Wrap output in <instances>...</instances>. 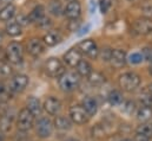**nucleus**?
<instances>
[{
    "label": "nucleus",
    "mask_w": 152,
    "mask_h": 141,
    "mask_svg": "<svg viewBox=\"0 0 152 141\" xmlns=\"http://www.w3.org/2000/svg\"><path fill=\"white\" fill-rule=\"evenodd\" d=\"M80 76L73 72V71H65L59 78H58V84L59 88L64 93H72L79 87L80 83Z\"/></svg>",
    "instance_id": "1"
},
{
    "label": "nucleus",
    "mask_w": 152,
    "mask_h": 141,
    "mask_svg": "<svg viewBox=\"0 0 152 141\" xmlns=\"http://www.w3.org/2000/svg\"><path fill=\"white\" fill-rule=\"evenodd\" d=\"M119 87L127 93L134 91L140 84V76L136 72H125L118 78Z\"/></svg>",
    "instance_id": "2"
},
{
    "label": "nucleus",
    "mask_w": 152,
    "mask_h": 141,
    "mask_svg": "<svg viewBox=\"0 0 152 141\" xmlns=\"http://www.w3.org/2000/svg\"><path fill=\"white\" fill-rule=\"evenodd\" d=\"M6 59L12 64H19L23 62L24 58V47L18 42H12L8 44L6 51H5Z\"/></svg>",
    "instance_id": "3"
},
{
    "label": "nucleus",
    "mask_w": 152,
    "mask_h": 141,
    "mask_svg": "<svg viewBox=\"0 0 152 141\" xmlns=\"http://www.w3.org/2000/svg\"><path fill=\"white\" fill-rule=\"evenodd\" d=\"M33 123H34V116L31 114V111L27 108H23L19 111L18 119H17L18 129L23 132H27L33 127Z\"/></svg>",
    "instance_id": "4"
},
{
    "label": "nucleus",
    "mask_w": 152,
    "mask_h": 141,
    "mask_svg": "<svg viewBox=\"0 0 152 141\" xmlns=\"http://www.w3.org/2000/svg\"><path fill=\"white\" fill-rule=\"evenodd\" d=\"M45 72L50 77L59 78L65 72V67H64V64L61 63L60 59H58L56 57H51L45 63Z\"/></svg>",
    "instance_id": "5"
},
{
    "label": "nucleus",
    "mask_w": 152,
    "mask_h": 141,
    "mask_svg": "<svg viewBox=\"0 0 152 141\" xmlns=\"http://www.w3.org/2000/svg\"><path fill=\"white\" fill-rule=\"evenodd\" d=\"M77 47L81 52V55H85V56H87L88 58H92V59H96L99 55V49H98L96 42L92 40V39L81 40L77 45Z\"/></svg>",
    "instance_id": "6"
},
{
    "label": "nucleus",
    "mask_w": 152,
    "mask_h": 141,
    "mask_svg": "<svg viewBox=\"0 0 152 141\" xmlns=\"http://www.w3.org/2000/svg\"><path fill=\"white\" fill-rule=\"evenodd\" d=\"M69 116H70V120L72 121V123H76L79 126L87 123L90 120V116L87 115V113L81 107V105H75L71 107L70 111H69Z\"/></svg>",
    "instance_id": "7"
},
{
    "label": "nucleus",
    "mask_w": 152,
    "mask_h": 141,
    "mask_svg": "<svg viewBox=\"0 0 152 141\" xmlns=\"http://www.w3.org/2000/svg\"><path fill=\"white\" fill-rule=\"evenodd\" d=\"M53 122L48 119V117H40L37 123H36V132L38 134L39 138L41 139H46V138H50L53 133Z\"/></svg>",
    "instance_id": "8"
},
{
    "label": "nucleus",
    "mask_w": 152,
    "mask_h": 141,
    "mask_svg": "<svg viewBox=\"0 0 152 141\" xmlns=\"http://www.w3.org/2000/svg\"><path fill=\"white\" fill-rule=\"evenodd\" d=\"M133 31L137 35L146 36L152 33V18H148V17H142L138 18L133 22L132 25Z\"/></svg>",
    "instance_id": "9"
},
{
    "label": "nucleus",
    "mask_w": 152,
    "mask_h": 141,
    "mask_svg": "<svg viewBox=\"0 0 152 141\" xmlns=\"http://www.w3.org/2000/svg\"><path fill=\"white\" fill-rule=\"evenodd\" d=\"M28 77L24 73H18V75H14L10 82V89L11 91H14V93H21L26 89V87L28 85Z\"/></svg>",
    "instance_id": "10"
},
{
    "label": "nucleus",
    "mask_w": 152,
    "mask_h": 141,
    "mask_svg": "<svg viewBox=\"0 0 152 141\" xmlns=\"http://www.w3.org/2000/svg\"><path fill=\"white\" fill-rule=\"evenodd\" d=\"M64 14L70 20H77L81 14V5L78 0H71L64 8Z\"/></svg>",
    "instance_id": "11"
},
{
    "label": "nucleus",
    "mask_w": 152,
    "mask_h": 141,
    "mask_svg": "<svg viewBox=\"0 0 152 141\" xmlns=\"http://www.w3.org/2000/svg\"><path fill=\"white\" fill-rule=\"evenodd\" d=\"M81 57H83V55H81V52L78 50V47H71L65 55H64V62L69 65V67H71V68H76L77 65H78V63L81 61Z\"/></svg>",
    "instance_id": "12"
},
{
    "label": "nucleus",
    "mask_w": 152,
    "mask_h": 141,
    "mask_svg": "<svg viewBox=\"0 0 152 141\" xmlns=\"http://www.w3.org/2000/svg\"><path fill=\"white\" fill-rule=\"evenodd\" d=\"M27 51L31 56L33 57H39L40 55H42L45 52V44L41 39L38 38H32L28 43H27Z\"/></svg>",
    "instance_id": "13"
},
{
    "label": "nucleus",
    "mask_w": 152,
    "mask_h": 141,
    "mask_svg": "<svg viewBox=\"0 0 152 141\" xmlns=\"http://www.w3.org/2000/svg\"><path fill=\"white\" fill-rule=\"evenodd\" d=\"M44 109L50 114V115H58L59 111L61 110V102L54 96H50L45 100L44 102Z\"/></svg>",
    "instance_id": "14"
},
{
    "label": "nucleus",
    "mask_w": 152,
    "mask_h": 141,
    "mask_svg": "<svg viewBox=\"0 0 152 141\" xmlns=\"http://www.w3.org/2000/svg\"><path fill=\"white\" fill-rule=\"evenodd\" d=\"M110 62L112 64V67L119 69V68H123L126 62H127V57H126V52L120 50V49H115L112 50V53H111V58H110Z\"/></svg>",
    "instance_id": "15"
},
{
    "label": "nucleus",
    "mask_w": 152,
    "mask_h": 141,
    "mask_svg": "<svg viewBox=\"0 0 152 141\" xmlns=\"http://www.w3.org/2000/svg\"><path fill=\"white\" fill-rule=\"evenodd\" d=\"M81 107L85 109V111L87 113V115L91 117V116H94L98 111V102L94 97H91V96H86L83 102H81Z\"/></svg>",
    "instance_id": "16"
},
{
    "label": "nucleus",
    "mask_w": 152,
    "mask_h": 141,
    "mask_svg": "<svg viewBox=\"0 0 152 141\" xmlns=\"http://www.w3.org/2000/svg\"><path fill=\"white\" fill-rule=\"evenodd\" d=\"M26 108L31 111V114L33 116H38L41 114V110H42V107L40 105V101L39 99L34 97V96H30L26 101Z\"/></svg>",
    "instance_id": "17"
},
{
    "label": "nucleus",
    "mask_w": 152,
    "mask_h": 141,
    "mask_svg": "<svg viewBox=\"0 0 152 141\" xmlns=\"http://www.w3.org/2000/svg\"><path fill=\"white\" fill-rule=\"evenodd\" d=\"M53 126L59 131H70L72 128V121L66 116H57L54 119Z\"/></svg>",
    "instance_id": "18"
},
{
    "label": "nucleus",
    "mask_w": 152,
    "mask_h": 141,
    "mask_svg": "<svg viewBox=\"0 0 152 141\" xmlns=\"http://www.w3.org/2000/svg\"><path fill=\"white\" fill-rule=\"evenodd\" d=\"M15 6L12 4L5 5L2 8H0V20L1 22H8L15 16Z\"/></svg>",
    "instance_id": "19"
},
{
    "label": "nucleus",
    "mask_w": 152,
    "mask_h": 141,
    "mask_svg": "<svg viewBox=\"0 0 152 141\" xmlns=\"http://www.w3.org/2000/svg\"><path fill=\"white\" fill-rule=\"evenodd\" d=\"M27 17H28L30 23H37V24H38L39 22L45 17V7H44L42 5H37V6L30 12V14H28Z\"/></svg>",
    "instance_id": "20"
},
{
    "label": "nucleus",
    "mask_w": 152,
    "mask_h": 141,
    "mask_svg": "<svg viewBox=\"0 0 152 141\" xmlns=\"http://www.w3.org/2000/svg\"><path fill=\"white\" fill-rule=\"evenodd\" d=\"M136 116H137V120L140 121L142 123H144V122H149L152 117V108L142 106L140 108L137 109Z\"/></svg>",
    "instance_id": "21"
},
{
    "label": "nucleus",
    "mask_w": 152,
    "mask_h": 141,
    "mask_svg": "<svg viewBox=\"0 0 152 141\" xmlns=\"http://www.w3.org/2000/svg\"><path fill=\"white\" fill-rule=\"evenodd\" d=\"M60 40H61V36L59 35L58 32H56V31L47 32L46 35L44 36V38H42L44 44L47 45V46H54L58 43H60Z\"/></svg>",
    "instance_id": "22"
},
{
    "label": "nucleus",
    "mask_w": 152,
    "mask_h": 141,
    "mask_svg": "<svg viewBox=\"0 0 152 141\" xmlns=\"http://www.w3.org/2000/svg\"><path fill=\"white\" fill-rule=\"evenodd\" d=\"M76 69H77V73H78L79 76H83V77H88L90 73L93 71L92 70V65H91L87 61H85V59H81V61L78 63Z\"/></svg>",
    "instance_id": "23"
},
{
    "label": "nucleus",
    "mask_w": 152,
    "mask_h": 141,
    "mask_svg": "<svg viewBox=\"0 0 152 141\" xmlns=\"http://www.w3.org/2000/svg\"><path fill=\"white\" fill-rule=\"evenodd\" d=\"M5 31H6L7 35L11 36V37H17V36L21 35L23 27H21L17 22H11V23H8V24L6 25Z\"/></svg>",
    "instance_id": "24"
},
{
    "label": "nucleus",
    "mask_w": 152,
    "mask_h": 141,
    "mask_svg": "<svg viewBox=\"0 0 152 141\" xmlns=\"http://www.w3.org/2000/svg\"><path fill=\"white\" fill-rule=\"evenodd\" d=\"M107 100H109V102L112 106H120L124 102V96H123L121 91H119V90H112L107 95Z\"/></svg>",
    "instance_id": "25"
},
{
    "label": "nucleus",
    "mask_w": 152,
    "mask_h": 141,
    "mask_svg": "<svg viewBox=\"0 0 152 141\" xmlns=\"http://www.w3.org/2000/svg\"><path fill=\"white\" fill-rule=\"evenodd\" d=\"M48 11H50L51 14H53L56 17H59L64 13V7H63V5L59 0H52L48 5Z\"/></svg>",
    "instance_id": "26"
},
{
    "label": "nucleus",
    "mask_w": 152,
    "mask_h": 141,
    "mask_svg": "<svg viewBox=\"0 0 152 141\" xmlns=\"http://www.w3.org/2000/svg\"><path fill=\"white\" fill-rule=\"evenodd\" d=\"M136 134H140L144 135L146 138H152V123L150 122H144L140 123L137 128H136Z\"/></svg>",
    "instance_id": "27"
},
{
    "label": "nucleus",
    "mask_w": 152,
    "mask_h": 141,
    "mask_svg": "<svg viewBox=\"0 0 152 141\" xmlns=\"http://www.w3.org/2000/svg\"><path fill=\"white\" fill-rule=\"evenodd\" d=\"M88 82L92 84V85H102L103 83H105V76L98 71H92L90 73V76L87 77Z\"/></svg>",
    "instance_id": "28"
},
{
    "label": "nucleus",
    "mask_w": 152,
    "mask_h": 141,
    "mask_svg": "<svg viewBox=\"0 0 152 141\" xmlns=\"http://www.w3.org/2000/svg\"><path fill=\"white\" fill-rule=\"evenodd\" d=\"M11 99V89L5 83L0 82V102H6Z\"/></svg>",
    "instance_id": "29"
},
{
    "label": "nucleus",
    "mask_w": 152,
    "mask_h": 141,
    "mask_svg": "<svg viewBox=\"0 0 152 141\" xmlns=\"http://www.w3.org/2000/svg\"><path fill=\"white\" fill-rule=\"evenodd\" d=\"M11 125H12V119L7 115H2L0 119V131L4 133H7L11 131Z\"/></svg>",
    "instance_id": "30"
},
{
    "label": "nucleus",
    "mask_w": 152,
    "mask_h": 141,
    "mask_svg": "<svg viewBox=\"0 0 152 141\" xmlns=\"http://www.w3.org/2000/svg\"><path fill=\"white\" fill-rule=\"evenodd\" d=\"M143 61H144V57H143V55L140 52H133L129 57V62L131 64H140Z\"/></svg>",
    "instance_id": "31"
},
{
    "label": "nucleus",
    "mask_w": 152,
    "mask_h": 141,
    "mask_svg": "<svg viewBox=\"0 0 152 141\" xmlns=\"http://www.w3.org/2000/svg\"><path fill=\"white\" fill-rule=\"evenodd\" d=\"M12 73V68L7 62H0V75L10 76Z\"/></svg>",
    "instance_id": "32"
},
{
    "label": "nucleus",
    "mask_w": 152,
    "mask_h": 141,
    "mask_svg": "<svg viewBox=\"0 0 152 141\" xmlns=\"http://www.w3.org/2000/svg\"><path fill=\"white\" fill-rule=\"evenodd\" d=\"M99 7H100V11H102L103 14L107 13L109 10L112 7V0H100Z\"/></svg>",
    "instance_id": "33"
},
{
    "label": "nucleus",
    "mask_w": 152,
    "mask_h": 141,
    "mask_svg": "<svg viewBox=\"0 0 152 141\" xmlns=\"http://www.w3.org/2000/svg\"><path fill=\"white\" fill-rule=\"evenodd\" d=\"M123 110L126 113V114H132L136 111V105L134 102L132 101H126V102H123Z\"/></svg>",
    "instance_id": "34"
},
{
    "label": "nucleus",
    "mask_w": 152,
    "mask_h": 141,
    "mask_svg": "<svg viewBox=\"0 0 152 141\" xmlns=\"http://www.w3.org/2000/svg\"><path fill=\"white\" fill-rule=\"evenodd\" d=\"M111 53H112V50L105 47V49H103V50H99L98 57H100V58H102L103 61H105V62H109L110 58H111Z\"/></svg>",
    "instance_id": "35"
},
{
    "label": "nucleus",
    "mask_w": 152,
    "mask_h": 141,
    "mask_svg": "<svg viewBox=\"0 0 152 141\" xmlns=\"http://www.w3.org/2000/svg\"><path fill=\"white\" fill-rule=\"evenodd\" d=\"M140 102H142L143 106L152 108V95H150L149 93L142 95V96H140Z\"/></svg>",
    "instance_id": "36"
},
{
    "label": "nucleus",
    "mask_w": 152,
    "mask_h": 141,
    "mask_svg": "<svg viewBox=\"0 0 152 141\" xmlns=\"http://www.w3.org/2000/svg\"><path fill=\"white\" fill-rule=\"evenodd\" d=\"M39 27H41V29H45V30H47V29H50L51 27V25H52V23H51V19L50 18H46V17H44L40 22L38 23Z\"/></svg>",
    "instance_id": "37"
},
{
    "label": "nucleus",
    "mask_w": 152,
    "mask_h": 141,
    "mask_svg": "<svg viewBox=\"0 0 152 141\" xmlns=\"http://www.w3.org/2000/svg\"><path fill=\"white\" fill-rule=\"evenodd\" d=\"M142 55H143L144 59H146L150 63H152V47H145L143 50V53Z\"/></svg>",
    "instance_id": "38"
},
{
    "label": "nucleus",
    "mask_w": 152,
    "mask_h": 141,
    "mask_svg": "<svg viewBox=\"0 0 152 141\" xmlns=\"http://www.w3.org/2000/svg\"><path fill=\"white\" fill-rule=\"evenodd\" d=\"M21 27L23 26H26L28 23H30V20H28V17H25V16H19L18 18H17V20H15Z\"/></svg>",
    "instance_id": "39"
},
{
    "label": "nucleus",
    "mask_w": 152,
    "mask_h": 141,
    "mask_svg": "<svg viewBox=\"0 0 152 141\" xmlns=\"http://www.w3.org/2000/svg\"><path fill=\"white\" fill-rule=\"evenodd\" d=\"M144 13H145L144 17L151 18L152 17V6H146V7H144Z\"/></svg>",
    "instance_id": "40"
},
{
    "label": "nucleus",
    "mask_w": 152,
    "mask_h": 141,
    "mask_svg": "<svg viewBox=\"0 0 152 141\" xmlns=\"http://www.w3.org/2000/svg\"><path fill=\"white\" fill-rule=\"evenodd\" d=\"M133 141H150L149 138H146V137H144V135H140V134H136V137H134V140Z\"/></svg>",
    "instance_id": "41"
},
{
    "label": "nucleus",
    "mask_w": 152,
    "mask_h": 141,
    "mask_svg": "<svg viewBox=\"0 0 152 141\" xmlns=\"http://www.w3.org/2000/svg\"><path fill=\"white\" fill-rule=\"evenodd\" d=\"M146 90H148V93H149L150 95H152V83H150V84L146 87Z\"/></svg>",
    "instance_id": "42"
},
{
    "label": "nucleus",
    "mask_w": 152,
    "mask_h": 141,
    "mask_svg": "<svg viewBox=\"0 0 152 141\" xmlns=\"http://www.w3.org/2000/svg\"><path fill=\"white\" fill-rule=\"evenodd\" d=\"M2 39H4V36H2V33L0 32V45H1V42H2Z\"/></svg>",
    "instance_id": "43"
},
{
    "label": "nucleus",
    "mask_w": 152,
    "mask_h": 141,
    "mask_svg": "<svg viewBox=\"0 0 152 141\" xmlns=\"http://www.w3.org/2000/svg\"><path fill=\"white\" fill-rule=\"evenodd\" d=\"M66 141H79L78 139H75V138H71V139H67Z\"/></svg>",
    "instance_id": "44"
},
{
    "label": "nucleus",
    "mask_w": 152,
    "mask_h": 141,
    "mask_svg": "<svg viewBox=\"0 0 152 141\" xmlns=\"http://www.w3.org/2000/svg\"><path fill=\"white\" fill-rule=\"evenodd\" d=\"M149 72L152 75V63H151V65H150V68H149Z\"/></svg>",
    "instance_id": "45"
},
{
    "label": "nucleus",
    "mask_w": 152,
    "mask_h": 141,
    "mask_svg": "<svg viewBox=\"0 0 152 141\" xmlns=\"http://www.w3.org/2000/svg\"><path fill=\"white\" fill-rule=\"evenodd\" d=\"M119 141H132L131 139H121V140H119Z\"/></svg>",
    "instance_id": "46"
},
{
    "label": "nucleus",
    "mask_w": 152,
    "mask_h": 141,
    "mask_svg": "<svg viewBox=\"0 0 152 141\" xmlns=\"http://www.w3.org/2000/svg\"><path fill=\"white\" fill-rule=\"evenodd\" d=\"M2 1H5V2H7V4H10L11 1H13V0H2Z\"/></svg>",
    "instance_id": "47"
},
{
    "label": "nucleus",
    "mask_w": 152,
    "mask_h": 141,
    "mask_svg": "<svg viewBox=\"0 0 152 141\" xmlns=\"http://www.w3.org/2000/svg\"><path fill=\"white\" fill-rule=\"evenodd\" d=\"M130 1H133V0H130Z\"/></svg>",
    "instance_id": "48"
},
{
    "label": "nucleus",
    "mask_w": 152,
    "mask_h": 141,
    "mask_svg": "<svg viewBox=\"0 0 152 141\" xmlns=\"http://www.w3.org/2000/svg\"><path fill=\"white\" fill-rule=\"evenodd\" d=\"M70 1H71V0H70Z\"/></svg>",
    "instance_id": "49"
},
{
    "label": "nucleus",
    "mask_w": 152,
    "mask_h": 141,
    "mask_svg": "<svg viewBox=\"0 0 152 141\" xmlns=\"http://www.w3.org/2000/svg\"><path fill=\"white\" fill-rule=\"evenodd\" d=\"M0 141H1V140H0Z\"/></svg>",
    "instance_id": "50"
}]
</instances>
